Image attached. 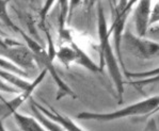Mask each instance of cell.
I'll list each match as a JSON object with an SVG mask.
<instances>
[{"label": "cell", "instance_id": "obj_21", "mask_svg": "<svg viewBox=\"0 0 159 131\" xmlns=\"http://www.w3.org/2000/svg\"><path fill=\"white\" fill-rule=\"evenodd\" d=\"M82 0H70V14H68V23L70 21V18H72L73 12L74 10L81 3Z\"/></svg>", "mask_w": 159, "mask_h": 131}, {"label": "cell", "instance_id": "obj_3", "mask_svg": "<svg viewBox=\"0 0 159 131\" xmlns=\"http://www.w3.org/2000/svg\"><path fill=\"white\" fill-rule=\"evenodd\" d=\"M159 105V94L148 97L141 101H137L122 108L120 110L108 113H95V112H81L77 115L78 120H95V122H112L120 118L130 117V116H143L148 117Z\"/></svg>", "mask_w": 159, "mask_h": 131}, {"label": "cell", "instance_id": "obj_22", "mask_svg": "<svg viewBox=\"0 0 159 131\" xmlns=\"http://www.w3.org/2000/svg\"><path fill=\"white\" fill-rule=\"evenodd\" d=\"M143 131H159L155 120L151 118V120L148 122V124H146V126H145V128H144Z\"/></svg>", "mask_w": 159, "mask_h": 131}, {"label": "cell", "instance_id": "obj_28", "mask_svg": "<svg viewBox=\"0 0 159 131\" xmlns=\"http://www.w3.org/2000/svg\"><path fill=\"white\" fill-rule=\"evenodd\" d=\"M158 30H159V29H158Z\"/></svg>", "mask_w": 159, "mask_h": 131}, {"label": "cell", "instance_id": "obj_8", "mask_svg": "<svg viewBox=\"0 0 159 131\" xmlns=\"http://www.w3.org/2000/svg\"><path fill=\"white\" fill-rule=\"evenodd\" d=\"M32 101H33L34 105L42 111V113L45 114V115L47 116L48 118H50L51 120H53V122L59 124V125L62 127L63 130H65V131H85L82 129V128H80L76 123H74V120H72L70 117L63 115V114L59 113L58 110H56V109L52 108V107L46 108V107L38 103L35 100H33V99H32Z\"/></svg>", "mask_w": 159, "mask_h": 131}, {"label": "cell", "instance_id": "obj_2", "mask_svg": "<svg viewBox=\"0 0 159 131\" xmlns=\"http://www.w3.org/2000/svg\"><path fill=\"white\" fill-rule=\"evenodd\" d=\"M19 34L21 35V37L24 38L26 45L29 47V49L31 50V52L33 53V57L35 59L36 64H39L42 69H46L47 72L50 75V77L53 79L55 83L57 84L58 92H57V97L56 99L60 100L63 97H70V98H76L77 95L75 94V92L73 91L67 85V83L60 77L59 72H57V68L53 65V60L51 59L48 55V51L46 49H44L42 45H40V43H38L31 35H28L23 29L19 30Z\"/></svg>", "mask_w": 159, "mask_h": 131}, {"label": "cell", "instance_id": "obj_14", "mask_svg": "<svg viewBox=\"0 0 159 131\" xmlns=\"http://www.w3.org/2000/svg\"><path fill=\"white\" fill-rule=\"evenodd\" d=\"M59 10V32L66 29V24H68V14H70V0H57Z\"/></svg>", "mask_w": 159, "mask_h": 131}, {"label": "cell", "instance_id": "obj_9", "mask_svg": "<svg viewBox=\"0 0 159 131\" xmlns=\"http://www.w3.org/2000/svg\"><path fill=\"white\" fill-rule=\"evenodd\" d=\"M70 42L72 44L73 47H74L75 52H76V58H75L76 64L84 67V68H87L88 70H90V72H102V67L98 66L96 63L93 61L92 58L90 57V55H88V53L85 52L79 45H77V44L74 42V40H70Z\"/></svg>", "mask_w": 159, "mask_h": 131}, {"label": "cell", "instance_id": "obj_7", "mask_svg": "<svg viewBox=\"0 0 159 131\" xmlns=\"http://www.w3.org/2000/svg\"><path fill=\"white\" fill-rule=\"evenodd\" d=\"M152 11L151 0H139L134 6V23L136 28V34L145 37L150 27V16Z\"/></svg>", "mask_w": 159, "mask_h": 131}, {"label": "cell", "instance_id": "obj_23", "mask_svg": "<svg viewBox=\"0 0 159 131\" xmlns=\"http://www.w3.org/2000/svg\"><path fill=\"white\" fill-rule=\"evenodd\" d=\"M129 0H119V3L116 7V11H122L126 7V4L128 3Z\"/></svg>", "mask_w": 159, "mask_h": 131}, {"label": "cell", "instance_id": "obj_24", "mask_svg": "<svg viewBox=\"0 0 159 131\" xmlns=\"http://www.w3.org/2000/svg\"><path fill=\"white\" fill-rule=\"evenodd\" d=\"M101 0H88V3H87V6H88V8H91V7L94 6L95 3H97V2H99Z\"/></svg>", "mask_w": 159, "mask_h": 131}, {"label": "cell", "instance_id": "obj_17", "mask_svg": "<svg viewBox=\"0 0 159 131\" xmlns=\"http://www.w3.org/2000/svg\"><path fill=\"white\" fill-rule=\"evenodd\" d=\"M56 1L57 0H45L44 1V4L43 7L41 8L40 10V19H41V24H44L46 20V17H47L48 13H49V11L51 10L53 6H55Z\"/></svg>", "mask_w": 159, "mask_h": 131}, {"label": "cell", "instance_id": "obj_1", "mask_svg": "<svg viewBox=\"0 0 159 131\" xmlns=\"http://www.w3.org/2000/svg\"><path fill=\"white\" fill-rule=\"evenodd\" d=\"M97 33H98L99 40V50H101V65L99 66H106L108 68L109 75L111 77L113 84L116 86L117 96H119V103L123 101L124 92V80L123 75L121 72V65L116 58V55L113 51V48L110 43L111 34L109 32V28L107 26V19L105 16L104 8H102L101 1L97 2Z\"/></svg>", "mask_w": 159, "mask_h": 131}, {"label": "cell", "instance_id": "obj_12", "mask_svg": "<svg viewBox=\"0 0 159 131\" xmlns=\"http://www.w3.org/2000/svg\"><path fill=\"white\" fill-rule=\"evenodd\" d=\"M56 58L58 59L59 62H61L64 66H66L67 68L70 66V64L75 63L76 52L70 42H67V44L59 47V49L57 50Z\"/></svg>", "mask_w": 159, "mask_h": 131}, {"label": "cell", "instance_id": "obj_25", "mask_svg": "<svg viewBox=\"0 0 159 131\" xmlns=\"http://www.w3.org/2000/svg\"><path fill=\"white\" fill-rule=\"evenodd\" d=\"M0 131H8L3 125V120H0Z\"/></svg>", "mask_w": 159, "mask_h": 131}, {"label": "cell", "instance_id": "obj_18", "mask_svg": "<svg viewBox=\"0 0 159 131\" xmlns=\"http://www.w3.org/2000/svg\"><path fill=\"white\" fill-rule=\"evenodd\" d=\"M157 82H159V75H157V76H153V77H148V78L134 80V81L129 82V84L142 87V86H146V85H151V84H153V83H157Z\"/></svg>", "mask_w": 159, "mask_h": 131}, {"label": "cell", "instance_id": "obj_10", "mask_svg": "<svg viewBox=\"0 0 159 131\" xmlns=\"http://www.w3.org/2000/svg\"><path fill=\"white\" fill-rule=\"evenodd\" d=\"M13 117L20 131H47L36 120L34 116H29L16 112L14 113Z\"/></svg>", "mask_w": 159, "mask_h": 131}, {"label": "cell", "instance_id": "obj_5", "mask_svg": "<svg viewBox=\"0 0 159 131\" xmlns=\"http://www.w3.org/2000/svg\"><path fill=\"white\" fill-rule=\"evenodd\" d=\"M0 57L8 59L18 67L27 70H34L36 68V62L33 53L27 45L15 42L11 45H1L0 44Z\"/></svg>", "mask_w": 159, "mask_h": 131}, {"label": "cell", "instance_id": "obj_11", "mask_svg": "<svg viewBox=\"0 0 159 131\" xmlns=\"http://www.w3.org/2000/svg\"><path fill=\"white\" fill-rule=\"evenodd\" d=\"M30 109L32 110L33 115H34V117L36 118V120H38V122L40 123L47 131H64L59 124L53 122V120H51L50 118H48L47 116L45 115V114L42 113V111L33 103L32 99H31Z\"/></svg>", "mask_w": 159, "mask_h": 131}, {"label": "cell", "instance_id": "obj_4", "mask_svg": "<svg viewBox=\"0 0 159 131\" xmlns=\"http://www.w3.org/2000/svg\"><path fill=\"white\" fill-rule=\"evenodd\" d=\"M122 43H124L127 51L139 59L150 60L159 55V44L133 34L130 30L124 31Z\"/></svg>", "mask_w": 159, "mask_h": 131}, {"label": "cell", "instance_id": "obj_6", "mask_svg": "<svg viewBox=\"0 0 159 131\" xmlns=\"http://www.w3.org/2000/svg\"><path fill=\"white\" fill-rule=\"evenodd\" d=\"M46 74H47V70L43 68L41 70L40 75H39L33 81H31V84L27 87L26 90L19 92L18 95H17L15 98L2 103V105L0 106V120H6L7 117H9V116H13L14 113H16L17 110L20 108V106L23 105L24 103H26L28 99L31 98V95H32L34 90L41 84V82L45 78Z\"/></svg>", "mask_w": 159, "mask_h": 131}, {"label": "cell", "instance_id": "obj_19", "mask_svg": "<svg viewBox=\"0 0 159 131\" xmlns=\"http://www.w3.org/2000/svg\"><path fill=\"white\" fill-rule=\"evenodd\" d=\"M0 91L1 92H6V93H16L18 94L20 92V90L16 89L15 86L11 85L10 83H8L7 81L2 80L0 78Z\"/></svg>", "mask_w": 159, "mask_h": 131}, {"label": "cell", "instance_id": "obj_16", "mask_svg": "<svg viewBox=\"0 0 159 131\" xmlns=\"http://www.w3.org/2000/svg\"><path fill=\"white\" fill-rule=\"evenodd\" d=\"M127 77H131V78H139V79H143V78H148V77H153V76H157L159 75V67L157 68H154L152 70H148V72H125Z\"/></svg>", "mask_w": 159, "mask_h": 131}, {"label": "cell", "instance_id": "obj_26", "mask_svg": "<svg viewBox=\"0 0 159 131\" xmlns=\"http://www.w3.org/2000/svg\"><path fill=\"white\" fill-rule=\"evenodd\" d=\"M159 112V105H158V107H157V108H156L155 109V110H154L153 111V112H152L151 114H150V115H148V117H150V116H152V115H154V114H156V113H158Z\"/></svg>", "mask_w": 159, "mask_h": 131}, {"label": "cell", "instance_id": "obj_15", "mask_svg": "<svg viewBox=\"0 0 159 131\" xmlns=\"http://www.w3.org/2000/svg\"><path fill=\"white\" fill-rule=\"evenodd\" d=\"M0 68L8 70V72H11L13 74H16L18 76L23 77V78H27L28 77V72H25L24 69H21L20 67H18L16 64H14L13 62L9 61L8 59L3 57H0Z\"/></svg>", "mask_w": 159, "mask_h": 131}, {"label": "cell", "instance_id": "obj_27", "mask_svg": "<svg viewBox=\"0 0 159 131\" xmlns=\"http://www.w3.org/2000/svg\"><path fill=\"white\" fill-rule=\"evenodd\" d=\"M111 2H112V4H113V6L116 7V0H111Z\"/></svg>", "mask_w": 159, "mask_h": 131}, {"label": "cell", "instance_id": "obj_20", "mask_svg": "<svg viewBox=\"0 0 159 131\" xmlns=\"http://www.w3.org/2000/svg\"><path fill=\"white\" fill-rule=\"evenodd\" d=\"M159 23V2L152 8L151 16H150V26H153L154 24Z\"/></svg>", "mask_w": 159, "mask_h": 131}, {"label": "cell", "instance_id": "obj_13", "mask_svg": "<svg viewBox=\"0 0 159 131\" xmlns=\"http://www.w3.org/2000/svg\"><path fill=\"white\" fill-rule=\"evenodd\" d=\"M9 2L10 0H0V23H2L6 27H8L9 29H11L13 32L19 33L20 28L15 25L13 19L10 17L9 15V12H8Z\"/></svg>", "mask_w": 159, "mask_h": 131}]
</instances>
